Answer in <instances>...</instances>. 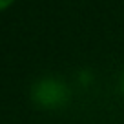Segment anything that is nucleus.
Returning <instances> with one entry per match:
<instances>
[{"mask_svg":"<svg viewBox=\"0 0 124 124\" xmlns=\"http://www.w3.org/2000/svg\"><path fill=\"white\" fill-rule=\"evenodd\" d=\"M33 99L39 102L40 106L46 108H55V106L62 104V101L66 99V88L58 80L53 78H44L33 88Z\"/></svg>","mask_w":124,"mask_h":124,"instance_id":"f257e3e1","label":"nucleus"},{"mask_svg":"<svg viewBox=\"0 0 124 124\" xmlns=\"http://www.w3.org/2000/svg\"><path fill=\"white\" fill-rule=\"evenodd\" d=\"M15 4V0H0V11H4V9H8L9 6Z\"/></svg>","mask_w":124,"mask_h":124,"instance_id":"f03ea898","label":"nucleus"},{"mask_svg":"<svg viewBox=\"0 0 124 124\" xmlns=\"http://www.w3.org/2000/svg\"><path fill=\"white\" fill-rule=\"evenodd\" d=\"M120 86H122V91H124V75H122V80H120Z\"/></svg>","mask_w":124,"mask_h":124,"instance_id":"7ed1b4c3","label":"nucleus"}]
</instances>
